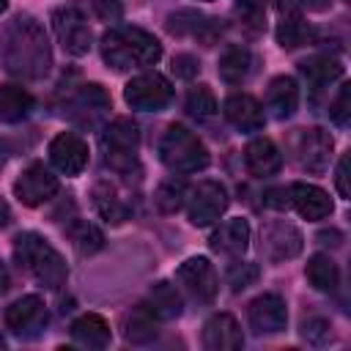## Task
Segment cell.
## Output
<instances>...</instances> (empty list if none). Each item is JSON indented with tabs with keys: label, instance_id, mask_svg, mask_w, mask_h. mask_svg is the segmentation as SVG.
Listing matches in <instances>:
<instances>
[{
	"label": "cell",
	"instance_id": "obj_39",
	"mask_svg": "<svg viewBox=\"0 0 351 351\" xmlns=\"http://www.w3.org/2000/svg\"><path fill=\"white\" fill-rule=\"evenodd\" d=\"M329 118L337 126H348V121H351V85H343L337 90L335 101L329 104Z\"/></svg>",
	"mask_w": 351,
	"mask_h": 351
},
{
	"label": "cell",
	"instance_id": "obj_22",
	"mask_svg": "<svg viewBox=\"0 0 351 351\" xmlns=\"http://www.w3.org/2000/svg\"><path fill=\"white\" fill-rule=\"evenodd\" d=\"M217 71H219V77H222L228 85H241V82H247V80L258 71V58H255L247 47L233 44V47H228V49L219 55Z\"/></svg>",
	"mask_w": 351,
	"mask_h": 351
},
{
	"label": "cell",
	"instance_id": "obj_35",
	"mask_svg": "<svg viewBox=\"0 0 351 351\" xmlns=\"http://www.w3.org/2000/svg\"><path fill=\"white\" fill-rule=\"evenodd\" d=\"M186 112L189 115H195V118H211L214 112H217V99H214V93H211V88L208 85H195L189 93H186Z\"/></svg>",
	"mask_w": 351,
	"mask_h": 351
},
{
	"label": "cell",
	"instance_id": "obj_42",
	"mask_svg": "<svg viewBox=\"0 0 351 351\" xmlns=\"http://www.w3.org/2000/svg\"><path fill=\"white\" fill-rule=\"evenodd\" d=\"M274 5L282 14H296L302 8H307V11H324V8H329V0H274Z\"/></svg>",
	"mask_w": 351,
	"mask_h": 351
},
{
	"label": "cell",
	"instance_id": "obj_34",
	"mask_svg": "<svg viewBox=\"0 0 351 351\" xmlns=\"http://www.w3.org/2000/svg\"><path fill=\"white\" fill-rule=\"evenodd\" d=\"M186 184L184 181H176V178H167L159 184L156 195H154V206L162 211V214H176L184 203H186Z\"/></svg>",
	"mask_w": 351,
	"mask_h": 351
},
{
	"label": "cell",
	"instance_id": "obj_17",
	"mask_svg": "<svg viewBox=\"0 0 351 351\" xmlns=\"http://www.w3.org/2000/svg\"><path fill=\"white\" fill-rule=\"evenodd\" d=\"M49 162L63 176H80L88 165V143L74 132H60L49 143Z\"/></svg>",
	"mask_w": 351,
	"mask_h": 351
},
{
	"label": "cell",
	"instance_id": "obj_16",
	"mask_svg": "<svg viewBox=\"0 0 351 351\" xmlns=\"http://www.w3.org/2000/svg\"><path fill=\"white\" fill-rule=\"evenodd\" d=\"M167 30L173 36H189V38H197L203 41L206 47H211L219 36H222V25L219 19H211L195 8H178L167 16Z\"/></svg>",
	"mask_w": 351,
	"mask_h": 351
},
{
	"label": "cell",
	"instance_id": "obj_13",
	"mask_svg": "<svg viewBox=\"0 0 351 351\" xmlns=\"http://www.w3.org/2000/svg\"><path fill=\"white\" fill-rule=\"evenodd\" d=\"M52 30L60 41V47L74 55V58H82L88 55L90 44H93V33H90V25L88 19L71 8V5H63V8H55L52 11Z\"/></svg>",
	"mask_w": 351,
	"mask_h": 351
},
{
	"label": "cell",
	"instance_id": "obj_7",
	"mask_svg": "<svg viewBox=\"0 0 351 351\" xmlns=\"http://www.w3.org/2000/svg\"><path fill=\"white\" fill-rule=\"evenodd\" d=\"M332 148H335L332 134L324 132L321 126L296 129V134L291 137V156L307 173H324L329 167Z\"/></svg>",
	"mask_w": 351,
	"mask_h": 351
},
{
	"label": "cell",
	"instance_id": "obj_21",
	"mask_svg": "<svg viewBox=\"0 0 351 351\" xmlns=\"http://www.w3.org/2000/svg\"><path fill=\"white\" fill-rule=\"evenodd\" d=\"M244 165L250 170V176L255 178H269V176H277L280 167H282V154L280 148L269 140V137H255L247 143L244 148Z\"/></svg>",
	"mask_w": 351,
	"mask_h": 351
},
{
	"label": "cell",
	"instance_id": "obj_12",
	"mask_svg": "<svg viewBox=\"0 0 351 351\" xmlns=\"http://www.w3.org/2000/svg\"><path fill=\"white\" fill-rule=\"evenodd\" d=\"M228 192L219 181H200L195 189L186 192V214L189 222L197 228H206L217 222L228 211Z\"/></svg>",
	"mask_w": 351,
	"mask_h": 351
},
{
	"label": "cell",
	"instance_id": "obj_11",
	"mask_svg": "<svg viewBox=\"0 0 351 351\" xmlns=\"http://www.w3.org/2000/svg\"><path fill=\"white\" fill-rule=\"evenodd\" d=\"M304 247V239L299 233L296 225L285 222V219H271L261 228V255L269 261V263H282V261H291L302 252Z\"/></svg>",
	"mask_w": 351,
	"mask_h": 351
},
{
	"label": "cell",
	"instance_id": "obj_1",
	"mask_svg": "<svg viewBox=\"0 0 351 351\" xmlns=\"http://www.w3.org/2000/svg\"><path fill=\"white\" fill-rule=\"evenodd\" d=\"M3 66L19 80H44L52 69V49L41 22L30 14L14 16L3 30Z\"/></svg>",
	"mask_w": 351,
	"mask_h": 351
},
{
	"label": "cell",
	"instance_id": "obj_20",
	"mask_svg": "<svg viewBox=\"0 0 351 351\" xmlns=\"http://www.w3.org/2000/svg\"><path fill=\"white\" fill-rule=\"evenodd\" d=\"M222 112L239 132H261L266 123L261 101L250 93H230L222 104Z\"/></svg>",
	"mask_w": 351,
	"mask_h": 351
},
{
	"label": "cell",
	"instance_id": "obj_25",
	"mask_svg": "<svg viewBox=\"0 0 351 351\" xmlns=\"http://www.w3.org/2000/svg\"><path fill=\"white\" fill-rule=\"evenodd\" d=\"M299 71H302L307 88L313 93H321L324 88H329V82L343 77V63L332 55H313L299 66Z\"/></svg>",
	"mask_w": 351,
	"mask_h": 351
},
{
	"label": "cell",
	"instance_id": "obj_50",
	"mask_svg": "<svg viewBox=\"0 0 351 351\" xmlns=\"http://www.w3.org/2000/svg\"><path fill=\"white\" fill-rule=\"evenodd\" d=\"M0 348H5V337H3V332H0Z\"/></svg>",
	"mask_w": 351,
	"mask_h": 351
},
{
	"label": "cell",
	"instance_id": "obj_19",
	"mask_svg": "<svg viewBox=\"0 0 351 351\" xmlns=\"http://www.w3.org/2000/svg\"><path fill=\"white\" fill-rule=\"evenodd\" d=\"M203 346L208 351H239L244 346L239 321L230 313H214L203 324Z\"/></svg>",
	"mask_w": 351,
	"mask_h": 351
},
{
	"label": "cell",
	"instance_id": "obj_45",
	"mask_svg": "<svg viewBox=\"0 0 351 351\" xmlns=\"http://www.w3.org/2000/svg\"><path fill=\"white\" fill-rule=\"evenodd\" d=\"M318 241H321V244L340 247V244H343V233H340V230H335V228H329V230H321V233H318Z\"/></svg>",
	"mask_w": 351,
	"mask_h": 351
},
{
	"label": "cell",
	"instance_id": "obj_38",
	"mask_svg": "<svg viewBox=\"0 0 351 351\" xmlns=\"http://www.w3.org/2000/svg\"><path fill=\"white\" fill-rule=\"evenodd\" d=\"M302 337H304L307 343H313V346H324V343L332 340V324H329L326 318L313 315V318L302 321Z\"/></svg>",
	"mask_w": 351,
	"mask_h": 351
},
{
	"label": "cell",
	"instance_id": "obj_32",
	"mask_svg": "<svg viewBox=\"0 0 351 351\" xmlns=\"http://www.w3.org/2000/svg\"><path fill=\"white\" fill-rule=\"evenodd\" d=\"M304 274H307L310 285L315 291H324V293H332L340 285V269H337V263L329 255H313L307 261Z\"/></svg>",
	"mask_w": 351,
	"mask_h": 351
},
{
	"label": "cell",
	"instance_id": "obj_2",
	"mask_svg": "<svg viewBox=\"0 0 351 351\" xmlns=\"http://www.w3.org/2000/svg\"><path fill=\"white\" fill-rule=\"evenodd\" d=\"M101 58L115 71L145 69L162 58V44L154 33H148L143 27L118 25L101 36Z\"/></svg>",
	"mask_w": 351,
	"mask_h": 351
},
{
	"label": "cell",
	"instance_id": "obj_40",
	"mask_svg": "<svg viewBox=\"0 0 351 351\" xmlns=\"http://www.w3.org/2000/svg\"><path fill=\"white\" fill-rule=\"evenodd\" d=\"M85 3H88L90 11H93L99 19H104V22H115V19H121V14H123L121 0H85Z\"/></svg>",
	"mask_w": 351,
	"mask_h": 351
},
{
	"label": "cell",
	"instance_id": "obj_10",
	"mask_svg": "<svg viewBox=\"0 0 351 351\" xmlns=\"http://www.w3.org/2000/svg\"><path fill=\"white\" fill-rule=\"evenodd\" d=\"M176 282L195 304H211L217 299V291H219V280H217L214 266L208 263V258H200V255L186 258L176 269Z\"/></svg>",
	"mask_w": 351,
	"mask_h": 351
},
{
	"label": "cell",
	"instance_id": "obj_6",
	"mask_svg": "<svg viewBox=\"0 0 351 351\" xmlns=\"http://www.w3.org/2000/svg\"><path fill=\"white\" fill-rule=\"evenodd\" d=\"M110 110H112L110 93L99 82H82V85H77V90H71L69 99H66V104H63V112L69 115V121H74L82 129L99 126L107 118Z\"/></svg>",
	"mask_w": 351,
	"mask_h": 351
},
{
	"label": "cell",
	"instance_id": "obj_33",
	"mask_svg": "<svg viewBox=\"0 0 351 351\" xmlns=\"http://www.w3.org/2000/svg\"><path fill=\"white\" fill-rule=\"evenodd\" d=\"M66 233H69V239H71V244H74V250H77L80 255H93V252H99V250L104 247L101 230H99L96 225L85 222V219H74Z\"/></svg>",
	"mask_w": 351,
	"mask_h": 351
},
{
	"label": "cell",
	"instance_id": "obj_15",
	"mask_svg": "<svg viewBox=\"0 0 351 351\" xmlns=\"http://www.w3.org/2000/svg\"><path fill=\"white\" fill-rule=\"evenodd\" d=\"M247 318H250V326L255 335H277L288 324L285 299L280 293H261L250 302Z\"/></svg>",
	"mask_w": 351,
	"mask_h": 351
},
{
	"label": "cell",
	"instance_id": "obj_43",
	"mask_svg": "<svg viewBox=\"0 0 351 351\" xmlns=\"http://www.w3.org/2000/svg\"><path fill=\"white\" fill-rule=\"evenodd\" d=\"M263 203H266L269 208H288V206H291V203H288V186L269 189V192L263 195Z\"/></svg>",
	"mask_w": 351,
	"mask_h": 351
},
{
	"label": "cell",
	"instance_id": "obj_46",
	"mask_svg": "<svg viewBox=\"0 0 351 351\" xmlns=\"http://www.w3.org/2000/svg\"><path fill=\"white\" fill-rule=\"evenodd\" d=\"M8 288H11V274H8V269L0 263V296H5Z\"/></svg>",
	"mask_w": 351,
	"mask_h": 351
},
{
	"label": "cell",
	"instance_id": "obj_49",
	"mask_svg": "<svg viewBox=\"0 0 351 351\" xmlns=\"http://www.w3.org/2000/svg\"><path fill=\"white\" fill-rule=\"evenodd\" d=\"M5 8H8V3H5V0H0V14H3Z\"/></svg>",
	"mask_w": 351,
	"mask_h": 351
},
{
	"label": "cell",
	"instance_id": "obj_41",
	"mask_svg": "<svg viewBox=\"0 0 351 351\" xmlns=\"http://www.w3.org/2000/svg\"><path fill=\"white\" fill-rule=\"evenodd\" d=\"M197 71H200V60H197L195 55L181 52V55L173 58V74H176V77H181V80H192Z\"/></svg>",
	"mask_w": 351,
	"mask_h": 351
},
{
	"label": "cell",
	"instance_id": "obj_30",
	"mask_svg": "<svg viewBox=\"0 0 351 351\" xmlns=\"http://www.w3.org/2000/svg\"><path fill=\"white\" fill-rule=\"evenodd\" d=\"M93 206L101 214V219H107L110 225H121V222H126L132 217L129 203H123V197L115 192V186L104 184V181H99L93 186Z\"/></svg>",
	"mask_w": 351,
	"mask_h": 351
},
{
	"label": "cell",
	"instance_id": "obj_4",
	"mask_svg": "<svg viewBox=\"0 0 351 351\" xmlns=\"http://www.w3.org/2000/svg\"><path fill=\"white\" fill-rule=\"evenodd\" d=\"M137 148H140V129L132 118H115L101 129V154H104V165L118 173L126 176L132 181V176H140V162H137Z\"/></svg>",
	"mask_w": 351,
	"mask_h": 351
},
{
	"label": "cell",
	"instance_id": "obj_24",
	"mask_svg": "<svg viewBox=\"0 0 351 351\" xmlns=\"http://www.w3.org/2000/svg\"><path fill=\"white\" fill-rule=\"evenodd\" d=\"M121 329H123L126 343H132V346H148L159 335V318L145 304H140V307H132L129 313H123Z\"/></svg>",
	"mask_w": 351,
	"mask_h": 351
},
{
	"label": "cell",
	"instance_id": "obj_27",
	"mask_svg": "<svg viewBox=\"0 0 351 351\" xmlns=\"http://www.w3.org/2000/svg\"><path fill=\"white\" fill-rule=\"evenodd\" d=\"M71 340L82 348H107L110 324L96 313H85L71 324Z\"/></svg>",
	"mask_w": 351,
	"mask_h": 351
},
{
	"label": "cell",
	"instance_id": "obj_31",
	"mask_svg": "<svg viewBox=\"0 0 351 351\" xmlns=\"http://www.w3.org/2000/svg\"><path fill=\"white\" fill-rule=\"evenodd\" d=\"M313 38H315L313 25L304 16H299V14H285L280 19V25H277V44L282 49L307 47V44H313Z\"/></svg>",
	"mask_w": 351,
	"mask_h": 351
},
{
	"label": "cell",
	"instance_id": "obj_8",
	"mask_svg": "<svg viewBox=\"0 0 351 351\" xmlns=\"http://www.w3.org/2000/svg\"><path fill=\"white\" fill-rule=\"evenodd\" d=\"M3 321H5V329L22 340H36L44 335L47 329V304L41 296L36 293H27V296H19L16 302H11L3 313Z\"/></svg>",
	"mask_w": 351,
	"mask_h": 351
},
{
	"label": "cell",
	"instance_id": "obj_37",
	"mask_svg": "<svg viewBox=\"0 0 351 351\" xmlns=\"http://www.w3.org/2000/svg\"><path fill=\"white\" fill-rule=\"evenodd\" d=\"M258 274H261V269L255 266V263H247V261H236L230 269H228V285H230V291H244V288H250L255 280H258Z\"/></svg>",
	"mask_w": 351,
	"mask_h": 351
},
{
	"label": "cell",
	"instance_id": "obj_48",
	"mask_svg": "<svg viewBox=\"0 0 351 351\" xmlns=\"http://www.w3.org/2000/svg\"><path fill=\"white\" fill-rule=\"evenodd\" d=\"M5 159H8V148H5V143H3V137H0V167L5 165Z\"/></svg>",
	"mask_w": 351,
	"mask_h": 351
},
{
	"label": "cell",
	"instance_id": "obj_28",
	"mask_svg": "<svg viewBox=\"0 0 351 351\" xmlns=\"http://www.w3.org/2000/svg\"><path fill=\"white\" fill-rule=\"evenodd\" d=\"M36 110V99L22 85H0V121L22 123Z\"/></svg>",
	"mask_w": 351,
	"mask_h": 351
},
{
	"label": "cell",
	"instance_id": "obj_5",
	"mask_svg": "<svg viewBox=\"0 0 351 351\" xmlns=\"http://www.w3.org/2000/svg\"><path fill=\"white\" fill-rule=\"evenodd\" d=\"M159 159L173 173H197L208 167V148L195 132L181 123H170L159 140Z\"/></svg>",
	"mask_w": 351,
	"mask_h": 351
},
{
	"label": "cell",
	"instance_id": "obj_3",
	"mask_svg": "<svg viewBox=\"0 0 351 351\" xmlns=\"http://www.w3.org/2000/svg\"><path fill=\"white\" fill-rule=\"evenodd\" d=\"M14 258L27 271V277H33L41 288L58 291L66 285V277H69L66 261L44 236H38L33 230L19 233L14 239Z\"/></svg>",
	"mask_w": 351,
	"mask_h": 351
},
{
	"label": "cell",
	"instance_id": "obj_9",
	"mask_svg": "<svg viewBox=\"0 0 351 351\" xmlns=\"http://www.w3.org/2000/svg\"><path fill=\"white\" fill-rule=\"evenodd\" d=\"M123 99H126V104H129L132 110L159 112V110L170 107V101H173V85H170L167 77H162L159 71L137 74L134 80L126 82Z\"/></svg>",
	"mask_w": 351,
	"mask_h": 351
},
{
	"label": "cell",
	"instance_id": "obj_47",
	"mask_svg": "<svg viewBox=\"0 0 351 351\" xmlns=\"http://www.w3.org/2000/svg\"><path fill=\"white\" fill-rule=\"evenodd\" d=\"M11 222V208L5 206V200H0V228H5Z\"/></svg>",
	"mask_w": 351,
	"mask_h": 351
},
{
	"label": "cell",
	"instance_id": "obj_44",
	"mask_svg": "<svg viewBox=\"0 0 351 351\" xmlns=\"http://www.w3.org/2000/svg\"><path fill=\"white\" fill-rule=\"evenodd\" d=\"M337 192L343 195V197H348L351 195V189H348V154H343L340 156V165H337Z\"/></svg>",
	"mask_w": 351,
	"mask_h": 351
},
{
	"label": "cell",
	"instance_id": "obj_14",
	"mask_svg": "<svg viewBox=\"0 0 351 351\" xmlns=\"http://www.w3.org/2000/svg\"><path fill=\"white\" fill-rule=\"evenodd\" d=\"M60 184H58V176H52V170L44 165V162H33L27 165L19 178L14 181V195L22 206H41L47 200H52L58 195Z\"/></svg>",
	"mask_w": 351,
	"mask_h": 351
},
{
	"label": "cell",
	"instance_id": "obj_18",
	"mask_svg": "<svg viewBox=\"0 0 351 351\" xmlns=\"http://www.w3.org/2000/svg\"><path fill=\"white\" fill-rule=\"evenodd\" d=\"M288 203L302 219H310V222L326 219L335 208L332 197L315 184H291L288 186Z\"/></svg>",
	"mask_w": 351,
	"mask_h": 351
},
{
	"label": "cell",
	"instance_id": "obj_26",
	"mask_svg": "<svg viewBox=\"0 0 351 351\" xmlns=\"http://www.w3.org/2000/svg\"><path fill=\"white\" fill-rule=\"evenodd\" d=\"M250 247V225L241 217H233L228 222H222L214 233H211V250L222 252V255H241Z\"/></svg>",
	"mask_w": 351,
	"mask_h": 351
},
{
	"label": "cell",
	"instance_id": "obj_36",
	"mask_svg": "<svg viewBox=\"0 0 351 351\" xmlns=\"http://www.w3.org/2000/svg\"><path fill=\"white\" fill-rule=\"evenodd\" d=\"M233 14H236L239 22H241L247 30H252V33H258V30L266 27V3H263V0H236Z\"/></svg>",
	"mask_w": 351,
	"mask_h": 351
},
{
	"label": "cell",
	"instance_id": "obj_23",
	"mask_svg": "<svg viewBox=\"0 0 351 351\" xmlns=\"http://www.w3.org/2000/svg\"><path fill=\"white\" fill-rule=\"evenodd\" d=\"M266 107H269L271 118H277V121L291 118L296 112V107H299V85H296V80L288 77V74L274 77L269 82V88H266Z\"/></svg>",
	"mask_w": 351,
	"mask_h": 351
},
{
	"label": "cell",
	"instance_id": "obj_29",
	"mask_svg": "<svg viewBox=\"0 0 351 351\" xmlns=\"http://www.w3.org/2000/svg\"><path fill=\"white\" fill-rule=\"evenodd\" d=\"M145 307L159 318V321H173L181 315V293L176 285H170L167 280H159L148 288V299H145Z\"/></svg>",
	"mask_w": 351,
	"mask_h": 351
}]
</instances>
